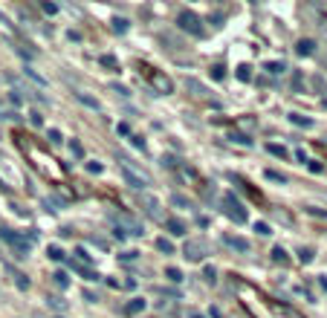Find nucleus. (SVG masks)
<instances>
[{
    "mask_svg": "<svg viewBox=\"0 0 327 318\" xmlns=\"http://www.w3.org/2000/svg\"><path fill=\"white\" fill-rule=\"evenodd\" d=\"M165 278H168V281H174V283H180V281H183V272L174 269V266H168V269H165Z\"/></svg>",
    "mask_w": 327,
    "mask_h": 318,
    "instance_id": "13",
    "label": "nucleus"
},
{
    "mask_svg": "<svg viewBox=\"0 0 327 318\" xmlns=\"http://www.w3.org/2000/svg\"><path fill=\"white\" fill-rule=\"evenodd\" d=\"M49 306H55V309H67V304H64L61 298H49Z\"/></svg>",
    "mask_w": 327,
    "mask_h": 318,
    "instance_id": "25",
    "label": "nucleus"
},
{
    "mask_svg": "<svg viewBox=\"0 0 327 318\" xmlns=\"http://www.w3.org/2000/svg\"><path fill=\"white\" fill-rule=\"evenodd\" d=\"M226 243L234 249H240V252H249V243H246L243 237H226Z\"/></svg>",
    "mask_w": 327,
    "mask_h": 318,
    "instance_id": "11",
    "label": "nucleus"
},
{
    "mask_svg": "<svg viewBox=\"0 0 327 318\" xmlns=\"http://www.w3.org/2000/svg\"><path fill=\"white\" fill-rule=\"evenodd\" d=\"M180 26H183V29H186V32H191V35H206V29H203V26H200V18L194 12H183L180 15Z\"/></svg>",
    "mask_w": 327,
    "mask_h": 318,
    "instance_id": "3",
    "label": "nucleus"
},
{
    "mask_svg": "<svg viewBox=\"0 0 327 318\" xmlns=\"http://www.w3.org/2000/svg\"><path fill=\"white\" fill-rule=\"evenodd\" d=\"M49 139H52L55 145H58V142H61V133H58V130H49Z\"/></svg>",
    "mask_w": 327,
    "mask_h": 318,
    "instance_id": "29",
    "label": "nucleus"
},
{
    "mask_svg": "<svg viewBox=\"0 0 327 318\" xmlns=\"http://www.w3.org/2000/svg\"><path fill=\"white\" fill-rule=\"evenodd\" d=\"M255 232L267 237V235H269V226H267V223H255Z\"/></svg>",
    "mask_w": 327,
    "mask_h": 318,
    "instance_id": "26",
    "label": "nucleus"
},
{
    "mask_svg": "<svg viewBox=\"0 0 327 318\" xmlns=\"http://www.w3.org/2000/svg\"><path fill=\"white\" fill-rule=\"evenodd\" d=\"M119 174H122V179L128 182L130 188H136V191H145V185H148V179L142 177V174H136V171H133L125 159H122V165H119Z\"/></svg>",
    "mask_w": 327,
    "mask_h": 318,
    "instance_id": "1",
    "label": "nucleus"
},
{
    "mask_svg": "<svg viewBox=\"0 0 327 318\" xmlns=\"http://www.w3.org/2000/svg\"><path fill=\"white\" fill-rule=\"evenodd\" d=\"M267 177L275 179V182H287V177H284V174H278V171H267Z\"/></svg>",
    "mask_w": 327,
    "mask_h": 318,
    "instance_id": "23",
    "label": "nucleus"
},
{
    "mask_svg": "<svg viewBox=\"0 0 327 318\" xmlns=\"http://www.w3.org/2000/svg\"><path fill=\"white\" fill-rule=\"evenodd\" d=\"M165 226H168V232H171L174 237H183L188 232L186 223H183V220H177V217H168V220H165Z\"/></svg>",
    "mask_w": 327,
    "mask_h": 318,
    "instance_id": "7",
    "label": "nucleus"
},
{
    "mask_svg": "<svg viewBox=\"0 0 327 318\" xmlns=\"http://www.w3.org/2000/svg\"><path fill=\"white\" fill-rule=\"evenodd\" d=\"M188 318H203V315H200V312H194V309H191V312H188Z\"/></svg>",
    "mask_w": 327,
    "mask_h": 318,
    "instance_id": "31",
    "label": "nucleus"
},
{
    "mask_svg": "<svg viewBox=\"0 0 327 318\" xmlns=\"http://www.w3.org/2000/svg\"><path fill=\"white\" fill-rule=\"evenodd\" d=\"M75 255H78V260H84V263H87V260H90V255H87V252H84V249H78V252H75Z\"/></svg>",
    "mask_w": 327,
    "mask_h": 318,
    "instance_id": "30",
    "label": "nucleus"
},
{
    "mask_svg": "<svg viewBox=\"0 0 327 318\" xmlns=\"http://www.w3.org/2000/svg\"><path fill=\"white\" fill-rule=\"evenodd\" d=\"M0 237L12 243L15 252H18V258H26V255H29V240H26V237H18L12 229H0Z\"/></svg>",
    "mask_w": 327,
    "mask_h": 318,
    "instance_id": "2",
    "label": "nucleus"
},
{
    "mask_svg": "<svg viewBox=\"0 0 327 318\" xmlns=\"http://www.w3.org/2000/svg\"><path fill=\"white\" fill-rule=\"evenodd\" d=\"M47 255H49L52 260H64V252H61L58 246H49V252H47Z\"/></svg>",
    "mask_w": 327,
    "mask_h": 318,
    "instance_id": "20",
    "label": "nucleus"
},
{
    "mask_svg": "<svg viewBox=\"0 0 327 318\" xmlns=\"http://www.w3.org/2000/svg\"><path fill=\"white\" fill-rule=\"evenodd\" d=\"M298 52L301 55H310L313 52V41H298Z\"/></svg>",
    "mask_w": 327,
    "mask_h": 318,
    "instance_id": "15",
    "label": "nucleus"
},
{
    "mask_svg": "<svg viewBox=\"0 0 327 318\" xmlns=\"http://www.w3.org/2000/svg\"><path fill=\"white\" fill-rule=\"evenodd\" d=\"M272 260H278V263H287V252H284V249H272Z\"/></svg>",
    "mask_w": 327,
    "mask_h": 318,
    "instance_id": "17",
    "label": "nucleus"
},
{
    "mask_svg": "<svg viewBox=\"0 0 327 318\" xmlns=\"http://www.w3.org/2000/svg\"><path fill=\"white\" fill-rule=\"evenodd\" d=\"M142 309H145V301H142V298H133L130 304H125V315H136Z\"/></svg>",
    "mask_w": 327,
    "mask_h": 318,
    "instance_id": "9",
    "label": "nucleus"
},
{
    "mask_svg": "<svg viewBox=\"0 0 327 318\" xmlns=\"http://www.w3.org/2000/svg\"><path fill=\"white\" fill-rule=\"evenodd\" d=\"M122 232H128V235H133V237H139L142 235V226L136 223V220H130V217H122V226H119Z\"/></svg>",
    "mask_w": 327,
    "mask_h": 318,
    "instance_id": "8",
    "label": "nucleus"
},
{
    "mask_svg": "<svg viewBox=\"0 0 327 318\" xmlns=\"http://www.w3.org/2000/svg\"><path fill=\"white\" fill-rule=\"evenodd\" d=\"M203 255H206V246L200 240H188L186 246H183V258L186 260H203Z\"/></svg>",
    "mask_w": 327,
    "mask_h": 318,
    "instance_id": "5",
    "label": "nucleus"
},
{
    "mask_svg": "<svg viewBox=\"0 0 327 318\" xmlns=\"http://www.w3.org/2000/svg\"><path fill=\"white\" fill-rule=\"evenodd\" d=\"M153 84H156V87H159L162 93H171V90H174V84L168 81L165 75H159V72H153Z\"/></svg>",
    "mask_w": 327,
    "mask_h": 318,
    "instance_id": "10",
    "label": "nucleus"
},
{
    "mask_svg": "<svg viewBox=\"0 0 327 318\" xmlns=\"http://www.w3.org/2000/svg\"><path fill=\"white\" fill-rule=\"evenodd\" d=\"M237 78L240 81H249V67H237Z\"/></svg>",
    "mask_w": 327,
    "mask_h": 318,
    "instance_id": "24",
    "label": "nucleus"
},
{
    "mask_svg": "<svg viewBox=\"0 0 327 318\" xmlns=\"http://www.w3.org/2000/svg\"><path fill=\"white\" fill-rule=\"evenodd\" d=\"M290 122H295V125H301V128H313V122H310V119H304V116H298V113H292V116H290Z\"/></svg>",
    "mask_w": 327,
    "mask_h": 318,
    "instance_id": "14",
    "label": "nucleus"
},
{
    "mask_svg": "<svg viewBox=\"0 0 327 318\" xmlns=\"http://www.w3.org/2000/svg\"><path fill=\"white\" fill-rule=\"evenodd\" d=\"M156 249H159V252H165V255H174V243H171V240H156Z\"/></svg>",
    "mask_w": 327,
    "mask_h": 318,
    "instance_id": "12",
    "label": "nucleus"
},
{
    "mask_svg": "<svg viewBox=\"0 0 327 318\" xmlns=\"http://www.w3.org/2000/svg\"><path fill=\"white\" fill-rule=\"evenodd\" d=\"M171 202H174V205H180V208H186V205H188V202L183 200V197H171Z\"/></svg>",
    "mask_w": 327,
    "mask_h": 318,
    "instance_id": "28",
    "label": "nucleus"
},
{
    "mask_svg": "<svg viewBox=\"0 0 327 318\" xmlns=\"http://www.w3.org/2000/svg\"><path fill=\"white\" fill-rule=\"evenodd\" d=\"M269 153H272V156H281V159H284V156H287V151H284V148H281V145H269Z\"/></svg>",
    "mask_w": 327,
    "mask_h": 318,
    "instance_id": "22",
    "label": "nucleus"
},
{
    "mask_svg": "<svg viewBox=\"0 0 327 318\" xmlns=\"http://www.w3.org/2000/svg\"><path fill=\"white\" fill-rule=\"evenodd\" d=\"M142 205H145V211L151 214V217H156V220H159V217H162V214H159V200H156V197H151V194H142Z\"/></svg>",
    "mask_w": 327,
    "mask_h": 318,
    "instance_id": "6",
    "label": "nucleus"
},
{
    "mask_svg": "<svg viewBox=\"0 0 327 318\" xmlns=\"http://www.w3.org/2000/svg\"><path fill=\"white\" fill-rule=\"evenodd\" d=\"M113 26H116L119 32H125V29H128V21H113Z\"/></svg>",
    "mask_w": 327,
    "mask_h": 318,
    "instance_id": "27",
    "label": "nucleus"
},
{
    "mask_svg": "<svg viewBox=\"0 0 327 318\" xmlns=\"http://www.w3.org/2000/svg\"><path fill=\"white\" fill-rule=\"evenodd\" d=\"M78 101H84L87 107H93V110H99V101H93L90 95H84V93H78Z\"/></svg>",
    "mask_w": 327,
    "mask_h": 318,
    "instance_id": "19",
    "label": "nucleus"
},
{
    "mask_svg": "<svg viewBox=\"0 0 327 318\" xmlns=\"http://www.w3.org/2000/svg\"><path fill=\"white\" fill-rule=\"evenodd\" d=\"M298 258H301V263H310V260H313V249H301Z\"/></svg>",
    "mask_w": 327,
    "mask_h": 318,
    "instance_id": "21",
    "label": "nucleus"
},
{
    "mask_svg": "<svg viewBox=\"0 0 327 318\" xmlns=\"http://www.w3.org/2000/svg\"><path fill=\"white\" fill-rule=\"evenodd\" d=\"M52 281H55V286H61V289H64V286H67V275H64V272H55V275H52Z\"/></svg>",
    "mask_w": 327,
    "mask_h": 318,
    "instance_id": "18",
    "label": "nucleus"
},
{
    "mask_svg": "<svg viewBox=\"0 0 327 318\" xmlns=\"http://www.w3.org/2000/svg\"><path fill=\"white\" fill-rule=\"evenodd\" d=\"M267 70L272 72V75H278V72H284L287 67H284V64H278V61H269V64H267Z\"/></svg>",
    "mask_w": 327,
    "mask_h": 318,
    "instance_id": "16",
    "label": "nucleus"
},
{
    "mask_svg": "<svg viewBox=\"0 0 327 318\" xmlns=\"http://www.w3.org/2000/svg\"><path fill=\"white\" fill-rule=\"evenodd\" d=\"M223 205H226V214L232 217L234 223H246V211H243V205L234 200V197H223Z\"/></svg>",
    "mask_w": 327,
    "mask_h": 318,
    "instance_id": "4",
    "label": "nucleus"
}]
</instances>
